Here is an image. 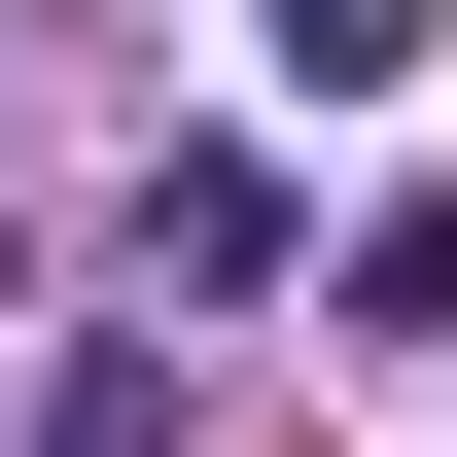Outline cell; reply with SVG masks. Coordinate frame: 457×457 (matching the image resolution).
<instances>
[{
	"label": "cell",
	"instance_id": "cell-2",
	"mask_svg": "<svg viewBox=\"0 0 457 457\" xmlns=\"http://www.w3.org/2000/svg\"><path fill=\"white\" fill-rule=\"evenodd\" d=\"M141 282H282V141H176L141 176Z\"/></svg>",
	"mask_w": 457,
	"mask_h": 457
},
{
	"label": "cell",
	"instance_id": "cell-1",
	"mask_svg": "<svg viewBox=\"0 0 457 457\" xmlns=\"http://www.w3.org/2000/svg\"><path fill=\"white\" fill-rule=\"evenodd\" d=\"M317 317H352V352H457V176H387V212L317 246Z\"/></svg>",
	"mask_w": 457,
	"mask_h": 457
},
{
	"label": "cell",
	"instance_id": "cell-3",
	"mask_svg": "<svg viewBox=\"0 0 457 457\" xmlns=\"http://www.w3.org/2000/svg\"><path fill=\"white\" fill-rule=\"evenodd\" d=\"M422 36H457V0H246V71H282V106H387Z\"/></svg>",
	"mask_w": 457,
	"mask_h": 457
},
{
	"label": "cell",
	"instance_id": "cell-4",
	"mask_svg": "<svg viewBox=\"0 0 457 457\" xmlns=\"http://www.w3.org/2000/svg\"><path fill=\"white\" fill-rule=\"evenodd\" d=\"M36 457H176V352H36Z\"/></svg>",
	"mask_w": 457,
	"mask_h": 457
}]
</instances>
